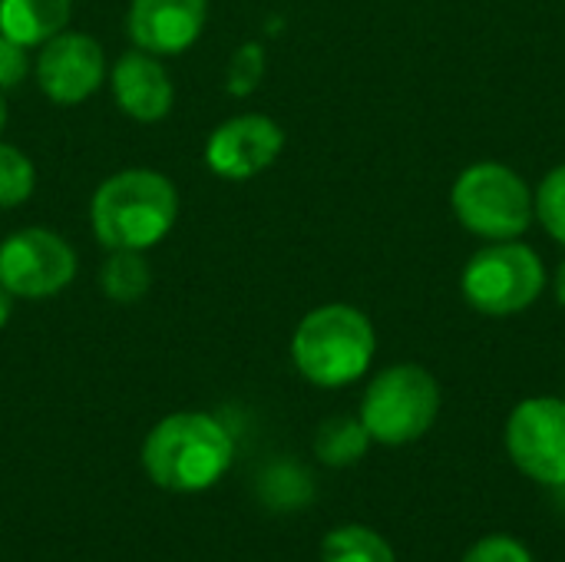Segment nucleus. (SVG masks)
Masks as SVG:
<instances>
[{
    "mask_svg": "<svg viewBox=\"0 0 565 562\" xmlns=\"http://www.w3.org/2000/svg\"><path fill=\"white\" fill-rule=\"evenodd\" d=\"M76 275V252L50 229H20L0 245V285L13 298H53Z\"/></svg>",
    "mask_w": 565,
    "mask_h": 562,
    "instance_id": "6e6552de",
    "label": "nucleus"
},
{
    "mask_svg": "<svg viewBox=\"0 0 565 562\" xmlns=\"http://www.w3.org/2000/svg\"><path fill=\"white\" fill-rule=\"evenodd\" d=\"M209 20V0H132L126 30L132 43L152 56L189 50Z\"/></svg>",
    "mask_w": 565,
    "mask_h": 562,
    "instance_id": "9b49d317",
    "label": "nucleus"
},
{
    "mask_svg": "<svg viewBox=\"0 0 565 562\" xmlns=\"http://www.w3.org/2000/svg\"><path fill=\"white\" fill-rule=\"evenodd\" d=\"M73 0H0V33L20 46H43L66 30Z\"/></svg>",
    "mask_w": 565,
    "mask_h": 562,
    "instance_id": "ddd939ff",
    "label": "nucleus"
},
{
    "mask_svg": "<svg viewBox=\"0 0 565 562\" xmlns=\"http://www.w3.org/2000/svg\"><path fill=\"white\" fill-rule=\"evenodd\" d=\"M460 562H536V560H533V553L526 550V543H523V540L507 537V533H493V537L477 540Z\"/></svg>",
    "mask_w": 565,
    "mask_h": 562,
    "instance_id": "412c9836",
    "label": "nucleus"
},
{
    "mask_svg": "<svg viewBox=\"0 0 565 562\" xmlns=\"http://www.w3.org/2000/svg\"><path fill=\"white\" fill-rule=\"evenodd\" d=\"M321 562H397V556L381 533L367 527H341L324 537Z\"/></svg>",
    "mask_w": 565,
    "mask_h": 562,
    "instance_id": "dca6fc26",
    "label": "nucleus"
},
{
    "mask_svg": "<svg viewBox=\"0 0 565 562\" xmlns=\"http://www.w3.org/2000/svg\"><path fill=\"white\" fill-rule=\"evenodd\" d=\"M377 331L354 305H321L308 311L291 338V358L315 388H348L361 381L374 361Z\"/></svg>",
    "mask_w": 565,
    "mask_h": 562,
    "instance_id": "f03ea898",
    "label": "nucleus"
},
{
    "mask_svg": "<svg viewBox=\"0 0 565 562\" xmlns=\"http://www.w3.org/2000/svg\"><path fill=\"white\" fill-rule=\"evenodd\" d=\"M26 46L13 43L10 36L0 33V93L13 89L26 76Z\"/></svg>",
    "mask_w": 565,
    "mask_h": 562,
    "instance_id": "4be33fe9",
    "label": "nucleus"
},
{
    "mask_svg": "<svg viewBox=\"0 0 565 562\" xmlns=\"http://www.w3.org/2000/svg\"><path fill=\"white\" fill-rule=\"evenodd\" d=\"M513 467L543 487H565V397L520 401L503 431Z\"/></svg>",
    "mask_w": 565,
    "mask_h": 562,
    "instance_id": "0eeeda50",
    "label": "nucleus"
},
{
    "mask_svg": "<svg viewBox=\"0 0 565 562\" xmlns=\"http://www.w3.org/2000/svg\"><path fill=\"white\" fill-rule=\"evenodd\" d=\"M36 172L30 156H23L17 146L0 142V209H13L33 195Z\"/></svg>",
    "mask_w": 565,
    "mask_h": 562,
    "instance_id": "6ab92c4d",
    "label": "nucleus"
},
{
    "mask_svg": "<svg viewBox=\"0 0 565 562\" xmlns=\"http://www.w3.org/2000/svg\"><path fill=\"white\" fill-rule=\"evenodd\" d=\"M109 83H113V96L119 109L132 116L136 123H159L172 109V99H175L172 79L166 66L146 50L122 53L113 66Z\"/></svg>",
    "mask_w": 565,
    "mask_h": 562,
    "instance_id": "f8f14e48",
    "label": "nucleus"
},
{
    "mask_svg": "<svg viewBox=\"0 0 565 562\" xmlns=\"http://www.w3.org/2000/svg\"><path fill=\"white\" fill-rule=\"evenodd\" d=\"M3 126H7V103H3V93H0V132H3Z\"/></svg>",
    "mask_w": 565,
    "mask_h": 562,
    "instance_id": "393cba45",
    "label": "nucleus"
},
{
    "mask_svg": "<svg viewBox=\"0 0 565 562\" xmlns=\"http://www.w3.org/2000/svg\"><path fill=\"white\" fill-rule=\"evenodd\" d=\"M440 384L414 361L391 364L367 384L361 397V424L374 444L407 447L420 441L440 417Z\"/></svg>",
    "mask_w": 565,
    "mask_h": 562,
    "instance_id": "39448f33",
    "label": "nucleus"
},
{
    "mask_svg": "<svg viewBox=\"0 0 565 562\" xmlns=\"http://www.w3.org/2000/svg\"><path fill=\"white\" fill-rule=\"evenodd\" d=\"M232 434L209 414H172L159 421L142 447V464L152 484L172 494L212 487L232 464Z\"/></svg>",
    "mask_w": 565,
    "mask_h": 562,
    "instance_id": "7ed1b4c3",
    "label": "nucleus"
},
{
    "mask_svg": "<svg viewBox=\"0 0 565 562\" xmlns=\"http://www.w3.org/2000/svg\"><path fill=\"white\" fill-rule=\"evenodd\" d=\"M371 444L374 441H371L367 427L361 424V417H348V414L328 417L318 427V434H315V454H318V460L324 467H338V470L358 464L367 454Z\"/></svg>",
    "mask_w": 565,
    "mask_h": 562,
    "instance_id": "4468645a",
    "label": "nucleus"
},
{
    "mask_svg": "<svg viewBox=\"0 0 565 562\" xmlns=\"http://www.w3.org/2000/svg\"><path fill=\"white\" fill-rule=\"evenodd\" d=\"M175 215L179 192L152 169H126L109 176L89 205L93 235L103 248L146 252L172 232Z\"/></svg>",
    "mask_w": 565,
    "mask_h": 562,
    "instance_id": "f257e3e1",
    "label": "nucleus"
},
{
    "mask_svg": "<svg viewBox=\"0 0 565 562\" xmlns=\"http://www.w3.org/2000/svg\"><path fill=\"white\" fill-rule=\"evenodd\" d=\"M546 288V265L540 252L520 238L487 242L470 255L460 275L463 301L487 318H510L540 301Z\"/></svg>",
    "mask_w": 565,
    "mask_h": 562,
    "instance_id": "423d86ee",
    "label": "nucleus"
},
{
    "mask_svg": "<svg viewBox=\"0 0 565 562\" xmlns=\"http://www.w3.org/2000/svg\"><path fill=\"white\" fill-rule=\"evenodd\" d=\"M262 76H265V46L255 43V40H248V43H242V46L232 53V60H228L225 89H228L232 96H252V93L258 89Z\"/></svg>",
    "mask_w": 565,
    "mask_h": 562,
    "instance_id": "aec40b11",
    "label": "nucleus"
},
{
    "mask_svg": "<svg viewBox=\"0 0 565 562\" xmlns=\"http://www.w3.org/2000/svg\"><path fill=\"white\" fill-rule=\"evenodd\" d=\"M454 219L483 242L523 238L533 225V189L507 162L483 159L467 166L450 185Z\"/></svg>",
    "mask_w": 565,
    "mask_h": 562,
    "instance_id": "20e7f679",
    "label": "nucleus"
},
{
    "mask_svg": "<svg viewBox=\"0 0 565 562\" xmlns=\"http://www.w3.org/2000/svg\"><path fill=\"white\" fill-rule=\"evenodd\" d=\"M262 500L278 510L301 507L311 500V480L295 464H275L262 474Z\"/></svg>",
    "mask_w": 565,
    "mask_h": 562,
    "instance_id": "a211bd4d",
    "label": "nucleus"
},
{
    "mask_svg": "<svg viewBox=\"0 0 565 562\" xmlns=\"http://www.w3.org/2000/svg\"><path fill=\"white\" fill-rule=\"evenodd\" d=\"M149 285H152V272H149V262L142 258V252L109 248V258L99 268V288L109 301L132 305V301L146 298Z\"/></svg>",
    "mask_w": 565,
    "mask_h": 562,
    "instance_id": "2eb2a0df",
    "label": "nucleus"
},
{
    "mask_svg": "<svg viewBox=\"0 0 565 562\" xmlns=\"http://www.w3.org/2000/svg\"><path fill=\"white\" fill-rule=\"evenodd\" d=\"M281 149H285V129L271 116L245 113L212 129L205 142V166L222 179L242 182L275 166Z\"/></svg>",
    "mask_w": 565,
    "mask_h": 562,
    "instance_id": "1a4fd4ad",
    "label": "nucleus"
},
{
    "mask_svg": "<svg viewBox=\"0 0 565 562\" xmlns=\"http://www.w3.org/2000/svg\"><path fill=\"white\" fill-rule=\"evenodd\" d=\"M533 215L543 232L565 248V162L550 169L533 189Z\"/></svg>",
    "mask_w": 565,
    "mask_h": 562,
    "instance_id": "f3484780",
    "label": "nucleus"
},
{
    "mask_svg": "<svg viewBox=\"0 0 565 562\" xmlns=\"http://www.w3.org/2000/svg\"><path fill=\"white\" fill-rule=\"evenodd\" d=\"M556 301H559V308H565V258L559 262V272H556Z\"/></svg>",
    "mask_w": 565,
    "mask_h": 562,
    "instance_id": "b1692460",
    "label": "nucleus"
},
{
    "mask_svg": "<svg viewBox=\"0 0 565 562\" xmlns=\"http://www.w3.org/2000/svg\"><path fill=\"white\" fill-rule=\"evenodd\" d=\"M103 76H106L103 46L86 33L63 30L53 40H46L36 56V83L43 96L60 106L89 99L103 86Z\"/></svg>",
    "mask_w": 565,
    "mask_h": 562,
    "instance_id": "9d476101",
    "label": "nucleus"
},
{
    "mask_svg": "<svg viewBox=\"0 0 565 562\" xmlns=\"http://www.w3.org/2000/svg\"><path fill=\"white\" fill-rule=\"evenodd\" d=\"M10 308H13V295L0 285V328L10 321Z\"/></svg>",
    "mask_w": 565,
    "mask_h": 562,
    "instance_id": "5701e85b",
    "label": "nucleus"
}]
</instances>
